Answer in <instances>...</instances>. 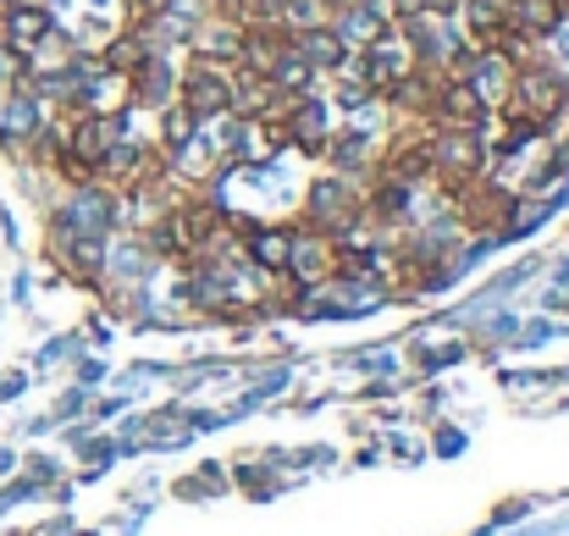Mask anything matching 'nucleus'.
<instances>
[{"instance_id":"f257e3e1","label":"nucleus","mask_w":569,"mask_h":536,"mask_svg":"<svg viewBox=\"0 0 569 536\" xmlns=\"http://www.w3.org/2000/svg\"><path fill=\"white\" fill-rule=\"evenodd\" d=\"M569 83L565 72L553 67V61H520L515 67V89H509V106L503 111H520V117H531V122H553V111L565 106Z\"/></svg>"},{"instance_id":"f03ea898","label":"nucleus","mask_w":569,"mask_h":536,"mask_svg":"<svg viewBox=\"0 0 569 536\" xmlns=\"http://www.w3.org/2000/svg\"><path fill=\"white\" fill-rule=\"evenodd\" d=\"M481 167H487V139H481V128H442V133L431 139V172L448 178L453 188L476 182Z\"/></svg>"},{"instance_id":"7ed1b4c3","label":"nucleus","mask_w":569,"mask_h":536,"mask_svg":"<svg viewBox=\"0 0 569 536\" xmlns=\"http://www.w3.org/2000/svg\"><path fill=\"white\" fill-rule=\"evenodd\" d=\"M178 100L193 111V122H216V117H227V106H232V78H227L216 61H193L183 89H178Z\"/></svg>"},{"instance_id":"20e7f679","label":"nucleus","mask_w":569,"mask_h":536,"mask_svg":"<svg viewBox=\"0 0 569 536\" xmlns=\"http://www.w3.org/2000/svg\"><path fill=\"white\" fill-rule=\"evenodd\" d=\"M349 216H355V199H349V182L338 178H321L310 188V199H305V227H316V232H327V238H338L343 227H349Z\"/></svg>"},{"instance_id":"39448f33","label":"nucleus","mask_w":569,"mask_h":536,"mask_svg":"<svg viewBox=\"0 0 569 536\" xmlns=\"http://www.w3.org/2000/svg\"><path fill=\"white\" fill-rule=\"evenodd\" d=\"M50 28H56V22H50V11H44L39 0H33V6H6V11H0V44L17 50V56H28Z\"/></svg>"},{"instance_id":"423d86ee","label":"nucleus","mask_w":569,"mask_h":536,"mask_svg":"<svg viewBox=\"0 0 569 536\" xmlns=\"http://www.w3.org/2000/svg\"><path fill=\"white\" fill-rule=\"evenodd\" d=\"M193 44H199V61H243V22L238 17H210V22H193Z\"/></svg>"},{"instance_id":"0eeeda50","label":"nucleus","mask_w":569,"mask_h":536,"mask_svg":"<svg viewBox=\"0 0 569 536\" xmlns=\"http://www.w3.org/2000/svg\"><path fill=\"white\" fill-rule=\"evenodd\" d=\"M39 128V111H33V95L28 89H17L11 100H6V117H0V133L6 139H28Z\"/></svg>"},{"instance_id":"6e6552de","label":"nucleus","mask_w":569,"mask_h":536,"mask_svg":"<svg viewBox=\"0 0 569 536\" xmlns=\"http://www.w3.org/2000/svg\"><path fill=\"white\" fill-rule=\"evenodd\" d=\"M6 6H33V0H6Z\"/></svg>"}]
</instances>
